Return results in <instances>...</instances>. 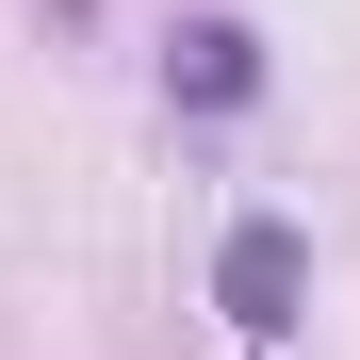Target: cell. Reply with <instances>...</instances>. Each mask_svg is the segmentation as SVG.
Wrapping results in <instances>:
<instances>
[{"label": "cell", "instance_id": "cell-1", "mask_svg": "<svg viewBox=\"0 0 360 360\" xmlns=\"http://www.w3.org/2000/svg\"><path fill=\"white\" fill-rule=\"evenodd\" d=\"M213 311L246 328V344H278L295 311H311V229H295V213H229V246H213Z\"/></svg>", "mask_w": 360, "mask_h": 360}, {"label": "cell", "instance_id": "cell-2", "mask_svg": "<svg viewBox=\"0 0 360 360\" xmlns=\"http://www.w3.org/2000/svg\"><path fill=\"white\" fill-rule=\"evenodd\" d=\"M164 98H180V115H246V98H262V33H246V17H180V33H164Z\"/></svg>", "mask_w": 360, "mask_h": 360}]
</instances>
